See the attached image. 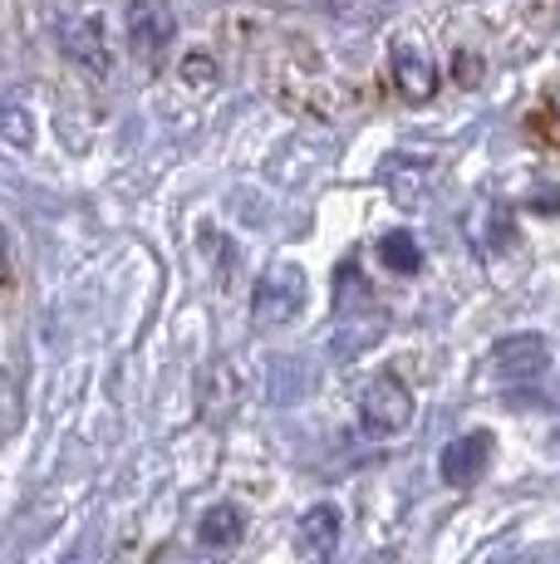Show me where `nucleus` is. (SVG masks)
<instances>
[{"mask_svg":"<svg viewBox=\"0 0 560 564\" xmlns=\"http://www.w3.org/2000/svg\"><path fill=\"white\" fill-rule=\"evenodd\" d=\"M256 64H261V79H266V89H271V99L286 104L290 113L325 118V123L349 113V94H344V84L335 79V69H325V59L310 54L300 40H280V45H271Z\"/></svg>","mask_w":560,"mask_h":564,"instance_id":"1","label":"nucleus"},{"mask_svg":"<svg viewBox=\"0 0 560 564\" xmlns=\"http://www.w3.org/2000/svg\"><path fill=\"white\" fill-rule=\"evenodd\" d=\"M123 40H128V54H133L138 64H148V69H153V64L168 54V45H172V10H168V0H128Z\"/></svg>","mask_w":560,"mask_h":564,"instance_id":"2","label":"nucleus"},{"mask_svg":"<svg viewBox=\"0 0 560 564\" xmlns=\"http://www.w3.org/2000/svg\"><path fill=\"white\" fill-rule=\"evenodd\" d=\"M300 305H305V270L290 265V260H280L261 275V285H256V324L261 329H271V324H286L295 319Z\"/></svg>","mask_w":560,"mask_h":564,"instance_id":"3","label":"nucleus"},{"mask_svg":"<svg viewBox=\"0 0 560 564\" xmlns=\"http://www.w3.org/2000/svg\"><path fill=\"white\" fill-rule=\"evenodd\" d=\"M359 417H364L369 437H394V432H403L408 422H413V393H408L394 373L374 378L359 398Z\"/></svg>","mask_w":560,"mask_h":564,"instance_id":"4","label":"nucleus"},{"mask_svg":"<svg viewBox=\"0 0 560 564\" xmlns=\"http://www.w3.org/2000/svg\"><path fill=\"white\" fill-rule=\"evenodd\" d=\"M497 368L506 378H541L551 368V344L541 334H516L497 344Z\"/></svg>","mask_w":560,"mask_h":564,"instance_id":"5","label":"nucleus"},{"mask_svg":"<svg viewBox=\"0 0 560 564\" xmlns=\"http://www.w3.org/2000/svg\"><path fill=\"white\" fill-rule=\"evenodd\" d=\"M487 457H492V442L482 437V432L448 442V447H443V481H452V486L477 481V476L487 471Z\"/></svg>","mask_w":560,"mask_h":564,"instance_id":"6","label":"nucleus"},{"mask_svg":"<svg viewBox=\"0 0 560 564\" xmlns=\"http://www.w3.org/2000/svg\"><path fill=\"white\" fill-rule=\"evenodd\" d=\"M64 50H69V59H79L84 69H94V74L109 69V40H104V30L94 15L64 25Z\"/></svg>","mask_w":560,"mask_h":564,"instance_id":"7","label":"nucleus"},{"mask_svg":"<svg viewBox=\"0 0 560 564\" xmlns=\"http://www.w3.org/2000/svg\"><path fill=\"white\" fill-rule=\"evenodd\" d=\"M394 89L403 94L408 104H428V99H433V89H438L433 64L418 59L413 50H398L394 54Z\"/></svg>","mask_w":560,"mask_h":564,"instance_id":"8","label":"nucleus"},{"mask_svg":"<svg viewBox=\"0 0 560 564\" xmlns=\"http://www.w3.org/2000/svg\"><path fill=\"white\" fill-rule=\"evenodd\" d=\"M335 540H340V511L335 506H315L305 520H300V545L310 550V555H335Z\"/></svg>","mask_w":560,"mask_h":564,"instance_id":"9","label":"nucleus"},{"mask_svg":"<svg viewBox=\"0 0 560 564\" xmlns=\"http://www.w3.org/2000/svg\"><path fill=\"white\" fill-rule=\"evenodd\" d=\"M197 540L207 550L236 545V540H241V511H236V506H212V511L197 520Z\"/></svg>","mask_w":560,"mask_h":564,"instance_id":"10","label":"nucleus"},{"mask_svg":"<svg viewBox=\"0 0 560 564\" xmlns=\"http://www.w3.org/2000/svg\"><path fill=\"white\" fill-rule=\"evenodd\" d=\"M531 133L541 138L546 148H556V153H560V84H556L551 94H546L541 104H536V113H531Z\"/></svg>","mask_w":560,"mask_h":564,"instance_id":"11","label":"nucleus"},{"mask_svg":"<svg viewBox=\"0 0 560 564\" xmlns=\"http://www.w3.org/2000/svg\"><path fill=\"white\" fill-rule=\"evenodd\" d=\"M379 251H384V260H389V270H403V275H408V270L423 265V256H418V246H413V236H408V231L384 236Z\"/></svg>","mask_w":560,"mask_h":564,"instance_id":"12","label":"nucleus"},{"mask_svg":"<svg viewBox=\"0 0 560 564\" xmlns=\"http://www.w3.org/2000/svg\"><path fill=\"white\" fill-rule=\"evenodd\" d=\"M182 84H217V64H212V54H187L182 59Z\"/></svg>","mask_w":560,"mask_h":564,"instance_id":"13","label":"nucleus"}]
</instances>
